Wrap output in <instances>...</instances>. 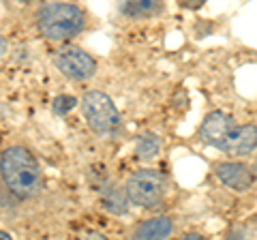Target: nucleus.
Listing matches in <instances>:
<instances>
[{"instance_id": "17", "label": "nucleus", "mask_w": 257, "mask_h": 240, "mask_svg": "<svg viewBox=\"0 0 257 240\" xmlns=\"http://www.w3.org/2000/svg\"><path fill=\"white\" fill-rule=\"evenodd\" d=\"M5 52H7V43L3 41V39H0V56H3Z\"/></svg>"}, {"instance_id": "2", "label": "nucleus", "mask_w": 257, "mask_h": 240, "mask_svg": "<svg viewBox=\"0 0 257 240\" xmlns=\"http://www.w3.org/2000/svg\"><path fill=\"white\" fill-rule=\"evenodd\" d=\"M86 26V15L77 5L50 3L37 13V28L50 41H69L77 37Z\"/></svg>"}, {"instance_id": "7", "label": "nucleus", "mask_w": 257, "mask_h": 240, "mask_svg": "<svg viewBox=\"0 0 257 240\" xmlns=\"http://www.w3.org/2000/svg\"><path fill=\"white\" fill-rule=\"evenodd\" d=\"M216 178L227 189L236 191V193H244L253 187V170H248V165L240 161H223L214 165Z\"/></svg>"}, {"instance_id": "8", "label": "nucleus", "mask_w": 257, "mask_h": 240, "mask_svg": "<svg viewBox=\"0 0 257 240\" xmlns=\"http://www.w3.org/2000/svg\"><path fill=\"white\" fill-rule=\"evenodd\" d=\"M257 146V129L255 125H236L234 131L229 133L227 142H225L223 153H227L231 157H246L253 155Z\"/></svg>"}, {"instance_id": "11", "label": "nucleus", "mask_w": 257, "mask_h": 240, "mask_svg": "<svg viewBox=\"0 0 257 240\" xmlns=\"http://www.w3.org/2000/svg\"><path fill=\"white\" fill-rule=\"evenodd\" d=\"M161 9V5L155 0H135V3H122L120 5V13L126 18H135V20H144L148 15L157 13Z\"/></svg>"}, {"instance_id": "4", "label": "nucleus", "mask_w": 257, "mask_h": 240, "mask_svg": "<svg viewBox=\"0 0 257 240\" xmlns=\"http://www.w3.org/2000/svg\"><path fill=\"white\" fill-rule=\"evenodd\" d=\"M165 191H167V180L163 172L152 170V167H142V170L131 174V178L126 180L124 195L135 206L152 208L163 202Z\"/></svg>"}, {"instance_id": "16", "label": "nucleus", "mask_w": 257, "mask_h": 240, "mask_svg": "<svg viewBox=\"0 0 257 240\" xmlns=\"http://www.w3.org/2000/svg\"><path fill=\"white\" fill-rule=\"evenodd\" d=\"M227 240H244V234H242V229H240V227H234V229L229 231Z\"/></svg>"}, {"instance_id": "9", "label": "nucleus", "mask_w": 257, "mask_h": 240, "mask_svg": "<svg viewBox=\"0 0 257 240\" xmlns=\"http://www.w3.org/2000/svg\"><path fill=\"white\" fill-rule=\"evenodd\" d=\"M174 231V221L170 217H152L144 221L135 231L133 240H167Z\"/></svg>"}, {"instance_id": "5", "label": "nucleus", "mask_w": 257, "mask_h": 240, "mask_svg": "<svg viewBox=\"0 0 257 240\" xmlns=\"http://www.w3.org/2000/svg\"><path fill=\"white\" fill-rule=\"evenodd\" d=\"M54 65L62 71V75H67L75 82H84V79H90L96 73V60L90 54H86L79 47H60L58 52L54 54Z\"/></svg>"}, {"instance_id": "15", "label": "nucleus", "mask_w": 257, "mask_h": 240, "mask_svg": "<svg viewBox=\"0 0 257 240\" xmlns=\"http://www.w3.org/2000/svg\"><path fill=\"white\" fill-rule=\"evenodd\" d=\"M180 240H208V238L202 236V234H197V231H187V234L180 236Z\"/></svg>"}, {"instance_id": "13", "label": "nucleus", "mask_w": 257, "mask_h": 240, "mask_svg": "<svg viewBox=\"0 0 257 240\" xmlns=\"http://www.w3.org/2000/svg\"><path fill=\"white\" fill-rule=\"evenodd\" d=\"M52 105H54V111H56V114H60V116H62V114H67V111H71V109L77 105V99H75V97H69V94H60V97H56V99H54Z\"/></svg>"}, {"instance_id": "6", "label": "nucleus", "mask_w": 257, "mask_h": 240, "mask_svg": "<svg viewBox=\"0 0 257 240\" xmlns=\"http://www.w3.org/2000/svg\"><path fill=\"white\" fill-rule=\"evenodd\" d=\"M234 127H236V123L229 114H225V111H210V114L204 118L202 127H199V138H202V142L208 144V146L223 150L229 133L234 131Z\"/></svg>"}, {"instance_id": "10", "label": "nucleus", "mask_w": 257, "mask_h": 240, "mask_svg": "<svg viewBox=\"0 0 257 240\" xmlns=\"http://www.w3.org/2000/svg\"><path fill=\"white\" fill-rule=\"evenodd\" d=\"M159 153H161V140L155 133H150V131L142 133L138 142H135V155H138V159H142V161H150V159H155Z\"/></svg>"}, {"instance_id": "18", "label": "nucleus", "mask_w": 257, "mask_h": 240, "mask_svg": "<svg viewBox=\"0 0 257 240\" xmlns=\"http://www.w3.org/2000/svg\"><path fill=\"white\" fill-rule=\"evenodd\" d=\"M0 240H13L9 234H5V231H0Z\"/></svg>"}, {"instance_id": "3", "label": "nucleus", "mask_w": 257, "mask_h": 240, "mask_svg": "<svg viewBox=\"0 0 257 240\" xmlns=\"http://www.w3.org/2000/svg\"><path fill=\"white\" fill-rule=\"evenodd\" d=\"M82 114L88 127L101 138H114L120 131V111L114 105L111 97L101 90H88L82 97Z\"/></svg>"}, {"instance_id": "1", "label": "nucleus", "mask_w": 257, "mask_h": 240, "mask_svg": "<svg viewBox=\"0 0 257 240\" xmlns=\"http://www.w3.org/2000/svg\"><path fill=\"white\" fill-rule=\"evenodd\" d=\"M0 176L15 197L30 199L41 193L43 172L35 155L24 146H9L0 157Z\"/></svg>"}, {"instance_id": "14", "label": "nucleus", "mask_w": 257, "mask_h": 240, "mask_svg": "<svg viewBox=\"0 0 257 240\" xmlns=\"http://www.w3.org/2000/svg\"><path fill=\"white\" fill-rule=\"evenodd\" d=\"M79 240H109V238L103 236L101 231H84V234L79 236Z\"/></svg>"}, {"instance_id": "12", "label": "nucleus", "mask_w": 257, "mask_h": 240, "mask_svg": "<svg viewBox=\"0 0 257 240\" xmlns=\"http://www.w3.org/2000/svg\"><path fill=\"white\" fill-rule=\"evenodd\" d=\"M101 202H103V206H105V210L114 212V214H124L128 210L126 208L128 199L124 195V191H118L114 185L101 191Z\"/></svg>"}]
</instances>
